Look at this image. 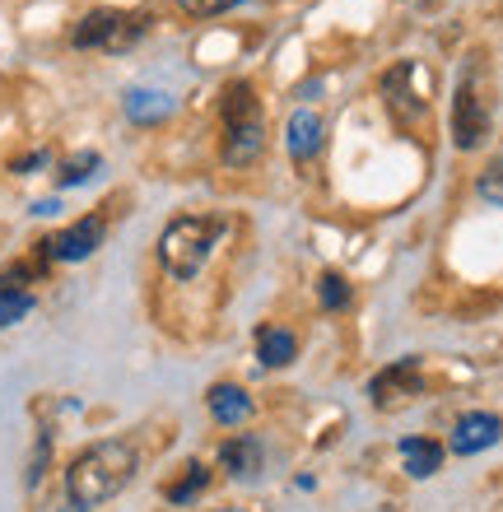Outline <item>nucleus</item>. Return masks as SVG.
<instances>
[{"label": "nucleus", "instance_id": "obj_1", "mask_svg": "<svg viewBox=\"0 0 503 512\" xmlns=\"http://www.w3.org/2000/svg\"><path fill=\"white\" fill-rule=\"evenodd\" d=\"M140 466V452L126 438H103V443L84 447L80 457L70 461L66 471V494L75 508H98V503H108L112 494H122L131 485V475Z\"/></svg>", "mask_w": 503, "mask_h": 512}, {"label": "nucleus", "instance_id": "obj_2", "mask_svg": "<svg viewBox=\"0 0 503 512\" xmlns=\"http://www.w3.org/2000/svg\"><path fill=\"white\" fill-rule=\"evenodd\" d=\"M219 233H224V219L219 215H177L168 219V229L159 233V261L173 280H196L201 266L215 252Z\"/></svg>", "mask_w": 503, "mask_h": 512}, {"label": "nucleus", "instance_id": "obj_3", "mask_svg": "<svg viewBox=\"0 0 503 512\" xmlns=\"http://www.w3.org/2000/svg\"><path fill=\"white\" fill-rule=\"evenodd\" d=\"M490 135V89H485V70L466 66L452 94V145L480 149Z\"/></svg>", "mask_w": 503, "mask_h": 512}, {"label": "nucleus", "instance_id": "obj_4", "mask_svg": "<svg viewBox=\"0 0 503 512\" xmlns=\"http://www.w3.org/2000/svg\"><path fill=\"white\" fill-rule=\"evenodd\" d=\"M145 28L150 19L145 14H131V10H89L75 24L70 33V47H80V52H126L131 42L145 38Z\"/></svg>", "mask_w": 503, "mask_h": 512}, {"label": "nucleus", "instance_id": "obj_5", "mask_svg": "<svg viewBox=\"0 0 503 512\" xmlns=\"http://www.w3.org/2000/svg\"><path fill=\"white\" fill-rule=\"evenodd\" d=\"M98 243H103V219H75V224H66V229L56 233V238H47L42 243V256L47 261H84V256H94Z\"/></svg>", "mask_w": 503, "mask_h": 512}, {"label": "nucleus", "instance_id": "obj_6", "mask_svg": "<svg viewBox=\"0 0 503 512\" xmlns=\"http://www.w3.org/2000/svg\"><path fill=\"white\" fill-rule=\"evenodd\" d=\"M499 438H503V419L490 415V410H471V415H462L457 424H452L448 447L457 452V457H476V452L494 447Z\"/></svg>", "mask_w": 503, "mask_h": 512}, {"label": "nucleus", "instance_id": "obj_7", "mask_svg": "<svg viewBox=\"0 0 503 512\" xmlns=\"http://www.w3.org/2000/svg\"><path fill=\"white\" fill-rule=\"evenodd\" d=\"M122 112L136 126H159L177 112V98L168 94V89H154V84H131L122 98Z\"/></svg>", "mask_w": 503, "mask_h": 512}, {"label": "nucleus", "instance_id": "obj_8", "mask_svg": "<svg viewBox=\"0 0 503 512\" xmlns=\"http://www.w3.org/2000/svg\"><path fill=\"white\" fill-rule=\"evenodd\" d=\"M322 145H327V122L317 117V112L299 108L294 117L285 122V149L294 154L299 163H313L317 154H322Z\"/></svg>", "mask_w": 503, "mask_h": 512}, {"label": "nucleus", "instance_id": "obj_9", "mask_svg": "<svg viewBox=\"0 0 503 512\" xmlns=\"http://www.w3.org/2000/svg\"><path fill=\"white\" fill-rule=\"evenodd\" d=\"M261 149H266V122H261V117L224 126V149H219V154H224L229 168H247V163H257Z\"/></svg>", "mask_w": 503, "mask_h": 512}, {"label": "nucleus", "instance_id": "obj_10", "mask_svg": "<svg viewBox=\"0 0 503 512\" xmlns=\"http://www.w3.org/2000/svg\"><path fill=\"white\" fill-rule=\"evenodd\" d=\"M415 391H420V364H415V359H401V364L382 368L378 378H373L368 396H373V405H392V401L415 396Z\"/></svg>", "mask_w": 503, "mask_h": 512}, {"label": "nucleus", "instance_id": "obj_11", "mask_svg": "<svg viewBox=\"0 0 503 512\" xmlns=\"http://www.w3.org/2000/svg\"><path fill=\"white\" fill-rule=\"evenodd\" d=\"M410 80H415V61H396V66L382 75V98H387V108H392L396 117L415 122V117H424V103L410 94Z\"/></svg>", "mask_w": 503, "mask_h": 512}, {"label": "nucleus", "instance_id": "obj_12", "mask_svg": "<svg viewBox=\"0 0 503 512\" xmlns=\"http://www.w3.org/2000/svg\"><path fill=\"white\" fill-rule=\"evenodd\" d=\"M205 405H210V419L224 424V429L252 419V396H247L243 387H233V382H215V387L205 391Z\"/></svg>", "mask_w": 503, "mask_h": 512}, {"label": "nucleus", "instance_id": "obj_13", "mask_svg": "<svg viewBox=\"0 0 503 512\" xmlns=\"http://www.w3.org/2000/svg\"><path fill=\"white\" fill-rule=\"evenodd\" d=\"M219 466L229 475H238V480H252V475H261V443L252 433H238V438H229L219 447Z\"/></svg>", "mask_w": 503, "mask_h": 512}, {"label": "nucleus", "instance_id": "obj_14", "mask_svg": "<svg viewBox=\"0 0 503 512\" xmlns=\"http://www.w3.org/2000/svg\"><path fill=\"white\" fill-rule=\"evenodd\" d=\"M401 466L410 480H429L443 466V447L434 438H401Z\"/></svg>", "mask_w": 503, "mask_h": 512}, {"label": "nucleus", "instance_id": "obj_15", "mask_svg": "<svg viewBox=\"0 0 503 512\" xmlns=\"http://www.w3.org/2000/svg\"><path fill=\"white\" fill-rule=\"evenodd\" d=\"M219 117H224V126H233V122H252V117H261V98H257V89L252 84H229L224 89V98H219Z\"/></svg>", "mask_w": 503, "mask_h": 512}, {"label": "nucleus", "instance_id": "obj_16", "mask_svg": "<svg viewBox=\"0 0 503 512\" xmlns=\"http://www.w3.org/2000/svg\"><path fill=\"white\" fill-rule=\"evenodd\" d=\"M294 336H289L285 326H261L257 331V359L266 368H285V364H294Z\"/></svg>", "mask_w": 503, "mask_h": 512}, {"label": "nucleus", "instance_id": "obj_17", "mask_svg": "<svg viewBox=\"0 0 503 512\" xmlns=\"http://www.w3.org/2000/svg\"><path fill=\"white\" fill-rule=\"evenodd\" d=\"M205 485H210V466H201V461H191V466H187V475H182L177 485H168V489H164V499L182 508V503H191V499H196V494H201Z\"/></svg>", "mask_w": 503, "mask_h": 512}, {"label": "nucleus", "instance_id": "obj_18", "mask_svg": "<svg viewBox=\"0 0 503 512\" xmlns=\"http://www.w3.org/2000/svg\"><path fill=\"white\" fill-rule=\"evenodd\" d=\"M28 312H33V294L0 280V326H19Z\"/></svg>", "mask_w": 503, "mask_h": 512}, {"label": "nucleus", "instance_id": "obj_19", "mask_svg": "<svg viewBox=\"0 0 503 512\" xmlns=\"http://www.w3.org/2000/svg\"><path fill=\"white\" fill-rule=\"evenodd\" d=\"M98 168H103L98 154H75V159H66L61 168H56V187H80V182H89Z\"/></svg>", "mask_w": 503, "mask_h": 512}, {"label": "nucleus", "instance_id": "obj_20", "mask_svg": "<svg viewBox=\"0 0 503 512\" xmlns=\"http://www.w3.org/2000/svg\"><path fill=\"white\" fill-rule=\"evenodd\" d=\"M317 298H322V308L327 312H345L350 308V284L340 280L336 270H327V275L317 280Z\"/></svg>", "mask_w": 503, "mask_h": 512}, {"label": "nucleus", "instance_id": "obj_21", "mask_svg": "<svg viewBox=\"0 0 503 512\" xmlns=\"http://www.w3.org/2000/svg\"><path fill=\"white\" fill-rule=\"evenodd\" d=\"M476 196L485 205H499V210H503V159L490 163V168L476 177Z\"/></svg>", "mask_w": 503, "mask_h": 512}, {"label": "nucleus", "instance_id": "obj_22", "mask_svg": "<svg viewBox=\"0 0 503 512\" xmlns=\"http://www.w3.org/2000/svg\"><path fill=\"white\" fill-rule=\"evenodd\" d=\"M177 5H182V14L215 19V14H229V10H238V5H247V0H177Z\"/></svg>", "mask_w": 503, "mask_h": 512}, {"label": "nucleus", "instance_id": "obj_23", "mask_svg": "<svg viewBox=\"0 0 503 512\" xmlns=\"http://www.w3.org/2000/svg\"><path fill=\"white\" fill-rule=\"evenodd\" d=\"M47 457H52V443H47V438H38V452H33V466H28V489L42 480V466H47Z\"/></svg>", "mask_w": 503, "mask_h": 512}, {"label": "nucleus", "instance_id": "obj_24", "mask_svg": "<svg viewBox=\"0 0 503 512\" xmlns=\"http://www.w3.org/2000/svg\"><path fill=\"white\" fill-rule=\"evenodd\" d=\"M42 163H47V154H28V159L14 163V173H28V168H42Z\"/></svg>", "mask_w": 503, "mask_h": 512}, {"label": "nucleus", "instance_id": "obj_25", "mask_svg": "<svg viewBox=\"0 0 503 512\" xmlns=\"http://www.w3.org/2000/svg\"><path fill=\"white\" fill-rule=\"evenodd\" d=\"M56 210H61L56 201H38V205H33V215H56Z\"/></svg>", "mask_w": 503, "mask_h": 512}, {"label": "nucleus", "instance_id": "obj_26", "mask_svg": "<svg viewBox=\"0 0 503 512\" xmlns=\"http://www.w3.org/2000/svg\"><path fill=\"white\" fill-rule=\"evenodd\" d=\"M219 512H247V508H219Z\"/></svg>", "mask_w": 503, "mask_h": 512}, {"label": "nucleus", "instance_id": "obj_27", "mask_svg": "<svg viewBox=\"0 0 503 512\" xmlns=\"http://www.w3.org/2000/svg\"><path fill=\"white\" fill-rule=\"evenodd\" d=\"M70 512H84V508H75V503H70Z\"/></svg>", "mask_w": 503, "mask_h": 512}]
</instances>
